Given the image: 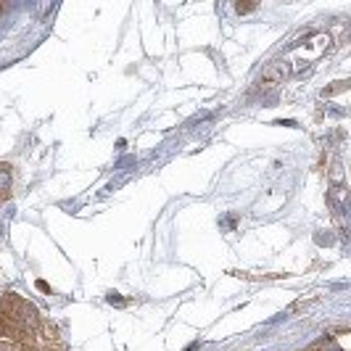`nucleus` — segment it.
<instances>
[{
  "label": "nucleus",
  "mask_w": 351,
  "mask_h": 351,
  "mask_svg": "<svg viewBox=\"0 0 351 351\" xmlns=\"http://www.w3.org/2000/svg\"><path fill=\"white\" fill-rule=\"evenodd\" d=\"M43 330V317L32 301L19 293H3L0 296V341L11 346H27L32 343Z\"/></svg>",
  "instance_id": "nucleus-1"
},
{
  "label": "nucleus",
  "mask_w": 351,
  "mask_h": 351,
  "mask_svg": "<svg viewBox=\"0 0 351 351\" xmlns=\"http://www.w3.org/2000/svg\"><path fill=\"white\" fill-rule=\"evenodd\" d=\"M11 191H14V167L0 161V204L8 201Z\"/></svg>",
  "instance_id": "nucleus-2"
},
{
  "label": "nucleus",
  "mask_w": 351,
  "mask_h": 351,
  "mask_svg": "<svg viewBox=\"0 0 351 351\" xmlns=\"http://www.w3.org/2000/svg\"><path fill=\"white\" fill-rule=\"evenodd\" d=\"M328 204H330V209H333L335 214H341V211L346 209V204H349V193H346V188H341V185L330 188V193H328Z\"/></svg>",
  "instance_id": "nucleus-3"
},
{
  "label": "nucleus",
  "mask_w": 351,
  "mask_h": 351,
  "mask_svg": "<svg viewBox=\"0 0 351 351\" xmlns=\"http://www.w3.org/2000/svg\"><path fill=\"white\" fill-rule=\"evenodd\" d=\"M254 8H256V5H243V3H238V5H235V11H238V14H248V11H254Z\"/></svg>",
  "instance_id": "nucleus-4"
},
{
  "label": "nucleus",
  "mask_w": 351,
  "mask_h": 351,
  "mask_svg": "<svg viewBox=\"0 0 351 351\" xmlns=\"http://www.w3.org/2000/svg\"><path fill=\"white\" fill-rule=\"evenodd\" d=\"M14 351H40V349L32 346V343H27V346H14Z\"/></svg>",
  "instance_id": "nucleus-5"
},
{
  "label": "nucleus",
  "mask_w": 351,
  "mask_h": 351,
  "mask_svg": "<svg viewBox=\"0 0 351 351\" xmlns=\"http://www.w3.org/2000/svg\"><path fill=\"white\" fill-rule=\"evenodd\" d=\"M0 351H14V346H11V343H5V341H0Z\"/></svg>",
  "instance_id": "nucleus-6"
},
{
  "label": "nucleus",
  "mask_w": 351,
  "mask_h": 351,
  "mask_svg": "<svg viewBox=\"0 0 351 351\" xmlns=\"http://www.w3.org/2000/svg\"><path fill=\"white\" fill-rule=\"evenodd\" d=\"M0 296H3V285H0Z\"/></svg>",
  "instance_id": "nucleus-7"
},
{
  "label": "nucleus",
  "mask_w": 351,
  "mask_h": 351,
  "mask_svg": "<svg viewBox=\"0 0 351 351\" xmlns=\"http://www.w3.org/2000/svg\"><path fill=\"white\" fill-rule=\"evenodd\" d=\"M51 351H64V349H51Z\"/></svg>",
  "instance_id": "nucleus-8"
}]
</instances>
